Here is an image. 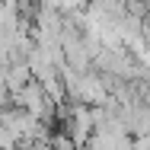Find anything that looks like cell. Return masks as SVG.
Instances as JSON below:
<instances>
[{
	"instance_id": "cell-1",
	"label": "cell",
	"mask_w": 150,
	"mask_h": 150,
	"mask_svg": "<svg viewBox=\"0 0 150 150\" xmlns=\"http://www.w3.org/2000/svg\"><path fill=\"white\" fill-rule=\"evenodd\" d=\"M48 144H51V150H77V147H74V141H70L64 131L51 134V137H48Z\"/></svg>"
}]
</instances>
